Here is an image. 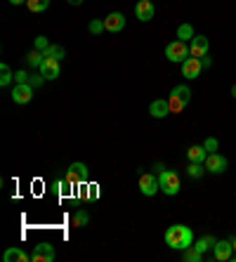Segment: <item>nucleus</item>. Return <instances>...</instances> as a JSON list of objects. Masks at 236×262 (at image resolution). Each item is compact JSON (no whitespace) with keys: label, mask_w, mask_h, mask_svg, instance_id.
Instances as JSON below:
<instances>
[{"label":"nucleus","mask_w":236,"mask_h":262,"mask_svg":"<svg viewBox=\"0 0 236 262\" xmlns=\"http://www.w3.org/2000/svg\"><path fill=\"white\" fill-rule=\"evenodd\" d=\"M73 227H88V222H90V213L85 210V208H80V210H76L73 213Z\"/></svg>","instance_id":"4be33fe9"},{"label":"nucleus","mask_w":236,"mask_h":262,"mask_svg":"<svg viewBox=\"0 0 236 262\" xmlns=\"http://www.w3.org/2000/svg\"><path fill=\"white\" fill-rule=\"evenodd\" d=\"M203 168H206L203 163H189V165H187V175L194 177V180H199V177L203 175Z\"/></svg>","instance_id":"c85d7f7f"},{"label":"nucleus","mask_w":236,"mask_h":262,"mask_svg":"<svg viewBox=\"0 0 236 262\" xmlns=\"http://www.w3.org/2000/svg\"><path fill=\"white\" fill-rule=\"evenodd\" d=\"M104 29L109 31V33H118V31L125 29V17L121 12H111L109 17L104 19Z\"/></svg>","instance_id":"4468645a"},{"label":"nucleus","mask_w":236,"mask_h":262,"mask_svg":"<svg viewBox=\"0 0 236 262\" xmlns=\"http://www.w3.org/2000/svg\"><path fill=\"white\" fill-rule=\"evenodd\" d=\"M194 36H196V33H194V26H191V24H180V26H177V38H180V40L189 43Z\"/></svg>","instance_id":"412c9836"},{"label":"nucleus","mask_w":236,"mask_h":262,"mask_svg":"<svg viewBox=\"0 0 236 262\" xmlns=\"http://www.w3.org/2000/svg\"><path fill=\"white\" fill-rule=\"evenodd\" d=\"M52 194H55L57 199H64V196L73 194V187L69 184L67 177H64V180H55V182H52Z\"/></svg>","instance_id":"f3484780"},{"label":"nucleus","mask_w":236,"mask_h":262,"mask_svg":"<svg viewBox=\"0 0 236 262\" xmlns=\"http://www.w3.org/2000/svg\"><path fill=\"white\" fill-rule=\"evenodd\" d=\"M165 57H168L170 61H175V64H182V61L189 57V45L184 43V40H170L168 45H165Z\"/></svg>","instance_id":"20e7f679"},{"label":"nucleus","mask_w":236,"mask_h":262,"mask_svg":"<svg viewBox=\"0 0 236 262\" xmlns=\"http://www.w3.org/2000/svg\"><path fill=\"white\" fill-rule=\"evenodd\" d=\"M154 14H156V7H154L152 0H139L137 5H135V17L139 21H152Z\"/></svg>","instance_id":"ddd939ff"},{"label":"nucleus","mask_w":236,"mask_h":262,"mask_svg":"<svg viewBox=\"0 0 236 262\" xmlns=\"http://www.w3.org/2000/svg\"><path fill=\"white\" fill-rule=\"evenodd\" d=\"M10 3H12V5H24L26 0H10Z\"/></svg>","instance_id":"c9c22d12"},{"label":"nucleus","mask_w":236,"mask_h":262,"mask_svg":"<svg viewBox=\"0 0 236 262\" xmlns=\"http://www.w3.org/2000/svg\"><path fill=\"white\" fill-rule=\"evenodd\" d=\"M234 255V246H231V238H222V241H215L212 246V257L218 262H227Z\"/></svg>","instance_id":"423d86ee"},{"label":"nucleus","mask_w":236,"mask_h":262,"mask_svg":"<svg viewBox=\"0 0 236 262\" xmlns=\"http://www.w3.org/2000/svg\"><path fill=\"white\" fill-rule=\"evenodd\" d=\"M42 80H45V78H42V76H31V80H29V83H31V85H33V88H40V85H42Z\"/></svg>","instance_id":"72a5a7b5"},{"label":"nucleus","mask_w":236,"mask_h":262,"mask_svg":"<svg viewBox=\"0 0 236 262\" xmlns=\"http://www.w3.org/2000/svg\"><path fill=\"white\" fill-rule=\"evenodd\" d=\"M50 48V43H48V38L45 36H38L36 38V50H40V52H45V50Z\"/></svg>","instance_id":"7c9ffc66"},{"label":"nucleus","mask_w":236,"mask_h":262,"mask_svg":"<svg viewBox=\"0 0 236 262\" xmlns=\"http://www.w3.org/2000/svg\"><path fill=\"white\" fill-rule=\"evenodd\" d=\"M38 69H40V76L45 80H55V78H59V73H61L59 59H50V57H45V59H42V64Z\"/></svg>","instance_id":"9d476101"},{"label":"nucleus","mask_w":236,"mask_h":262,"mask_svg":"<svg viewBox=\"0 0 236 262\" xmlns=\"http://www.w3.org/2000/svg\"><path fill=\"white\" fill-rule=\"evenodd\" d=\"M149 114L154 118H165L170 114V106H168V99H154L152 106H149Z\"/></svg>","instance_id":"2eb2a0df"},{"label":"nucleus","mask_w":236,"mask_h":262,"mask_svg":"<svg viewBox=\"0 0 236 262\" xmlns=\"http://www.w3.org/2000/svg\"><path fill=\"white\" fill-rule=\"evenodd\" d=\"M206 146L203 144H194V146H189V151H187V159L189 163H206Z\"/></svg>","instance_id":"dca6fc26"},{"label":"nucleus","mask_w":236,"mask_h":262,"mask_svg":"<svg viewBox=\"0 0 236 262\" xmlns=\"http://www.w3.org/2000/svg\"><path fill=\"white\" fill-rule=\"evenodd\" d=\"M139 191L144 196H156L158 191H161V184H158V177H154V175H142L139 177Z\"/></svg>","instance_id":"9b49d317"},{"label":"nucleus","mask_w":236,"mask_h":262,"mask_svg":"<svg viewBox=\"0 0 236 262\" xmlns=\"http://www.w3.org/2000/svg\"><path fill=\"white\" fill-rule=\"evenodd\" d=\"M88 31H90V33H95V36H99L102 31H106V29H104V19H92L90 26H88Z\"/></svg>","instance_id":"c756f323"},{"label":"nucleus","mask_w":236,"mask_h":262,"mask_svg":"<svg viewBox=\"0 0 236 262\" xmlns=\"http://www.w3.org/2000/svg\"><path fill=\"white\" fill-rule=\"evenodd\" d=\"M42 55L45 57H50V59H64V55H67V52H64V48H61V45H50L48 50H45V52H42Z\"/></svg>","instance_id":"a878e982"},{"label":"nucleus","mask_w":236,"mask_h":262,"mask_svg":"<svg viewBox=\"0 0 236 262\" xmlns=\"http://www.w3.org/2000/svg\"><path fill=\"white\" fill-rule=\"evenodd\" d=\"M42 59H45V55H42L40 50H31L29 55H26V64L29 67H40Z\"/></svg>","instance_id":"bb28decb"},{"label":"nucleus","mask_w":236,"mask_h":262,"mask_svg":"<svg viewBox=\"0 0 236 262\" xmlns=\"http://www.w3.org/2000/svg\"><path fill=\"white\" fill-rule=\"evenodd\" d=\"M31 80V76L26 71H17L14 73V83H29Z\"/></svg>","instance_id":"473e14b6"},{"label":"nucleus","mask_w":236,"mask_h":262,"mask_svg":"<svg viewBox=\"0 0 236 262\" xmlns=\"http://www.w3.org/2000/svg\"><path fill=\"white\" fill-rule=\"evenodd\" d=\"M80 187H83V191H80L83 199H88V201H97L99 199V184L97 182H85V184H80Z\"/></svg>","instance_id":"6ab92c4d"},{"label":"nucleus","mask_w":236,"mask_h":262,"mask_svg":"<svg viewBox=\"0 0 236 262\" xmlns=\"http://www.w3.org/2000/svg\"><path fill=\"white\" fill-rule=\"evenodd\" d=\"M26 7H29L31 12H45L50 7V0H26Z\"/></svg>","instance_id":"393cba45"},{"label":"nucleus","mask_w":236,"mask_h":262,"mask_svg":"<svg viewBox=\"0 0 236 262\" xmlns=\"http://www.w3.org/2000/svg\"><path fill=\"white\" fill-rule=\"evenodd\" d=\"M73 172H76V177H78V182L80 184H85L88 182V177H90V172H88V165L85 163H80V161H76V163H71L69 165Z\"/></svg>","instance_id":"aec40b11"},{"label":"nucleus","mask_w":236,"mask_h":262,"mask_svg":"<svg viewBox=\"0 0 236 262\" xmlns=\"http://www.w3.org/2000/svg\"><path fill=\"white\" fill-rule=\"evenodd\" d=\"M158 184H161V191H163L165 196H177L182 189V180L175 170H161Z\"/></svg>","instance_id":"7ed1b4c3"},{"label":"nucleus","mask_w":236,"mask_h":262,"mask_svg":"<svg viewBox=\"0 0 236 262\" xmlns=\"http://www.w3.org/2000/svg\"><path fill=\"white\" fill-rule=\"evenodd\" d=\"M0 73H3V76H0V85H10V83H12V76H14V73L10 71V67H7V64H0Z\"/></svg>","instance_id":"cd10ccee"},{"label":"nucleus","mask_w":236,"mask_h":262,"mask_svg":"<svg viewBox=\"0 0 236 262\" xmlns=\"http://www.w3.org/2000/svg\"><path fill=\"white\" fill-rule=\"evenodd\" d=\"M203 165H206V170L212 172V175H222V172L227 170V165H229V163H227V159H224L222 154L210 151L206 156V163H203Z\"/></svg>","instance_id":"39448f33"},{"label":"nucleus","mask_w":236,"mask_h":262,"mask_svg":"<svg viewBox=\"0 0 236 262\" xmlns=\"http://www.w3.org/2000/svg\"><path fill=\"white\" fill-rule=\"evenodd\" d=\"M191 99V90L187 85H175L173 92L168 95V106H170V114H182L184 106L189 104Z\"/></svg>","instance_id":"f03ea898"},{"label":"nucleus","mask_w":236,"mask_h":262,"mask_svg":"<svg viewBox=\"0 0 236 262\" xmlns=\"http://www.w3.org/2000/svg\"><path fill=\"white\" fill-rule=\"evenodd\" d=\"M31 260L33 262H52L55 260V248L52 244H38L31 253Z\"/></svg>","instance_id":"f8f14e48"},{"label":"nucleus","mask_w":236,"mask_h":262,"mask_svg":"<svg viewBox=\"0 0 236 262\" xmlns=\"http://www.w3.org/2000/svg\"><path fill=\"white\" fill-rule=\"evenodd\" d=\"M201 71H203V61L196 59V57H187V59L182 61V76L189 80H194L201 76Z\"/></svg>","instance_id":"1a4fd4ad"},{"label":"nucleus","mask_w":236,"mask_h":262,"mask_svg":"<svg viewBox=\"0 0 236 262\" xmlns=\"http://www.w3.org/2000/svg\"><path fill=\"white\" fill-rule=\"evenodd\" d=\"M231 246H234V253H236V236H231Z\"/></svg>","instance_id":"e433bc0d"},{"label":"nucleus","mask_w":236,"mask_h":262,"mask_svg":"<svg viewBox=\"0 0 236 262\" xmlns=\"http://www.w3.org/2000/svg\"><path fill=\"white\" fill-rule=\"evenodd\" d=\"M69 5H76V7H78V5H83V0H69Z\"/></svg>","instance_id":"f704fd0d"},{"label":"nucleus","mask_w":236,"mask_h":262,"mask_svg":"<svg viewBox=\"0 0 236 262\" xmlns=\"http://www.w3.org/2000/svg\"><path fill=\"white\" fill-rule=\"evenodd\" d=\"M210 50V43H208L206 36H194L189 40V57H196V59H203Z\"/></svg>","instance_id":"0eeeda50"},{"label":"nucleus","mask_w":236,"mask_h":262,"mask_svg":"<svg viewBox=\"0 0 236 262\" xmlns=\"http://www.w3.org/2000/svg\"><path fill=\"white\" fill-rule=\"evenodd\" d=\"M165 246L173 250H184L189 246H194V232L187 225H173L165 232Z\"/></svg>","instance_id":"f257e3e1"},{"label":"nucleus","mask_w":236,"mask_h":262,"mask_svg":"<svg viewBox=\"0 0 236 262\" xmlns=\"http://www.w3.org/2000/svg\"><path fill=\"white\" fill-rule=\"evenodd\" d=\"M182 260L184 262H201L203 260V253H199L194 246H189V248L182 250Z\"/></svg>","instance_id":"5701e85b"},{"label":"nucleus","mask_w":236,"mask_h":262,"mask_svg":"<svg viewBox=\"0 0 236 262\" xmlns=\"http://www.w3.org/2000/svg\"><path fill=\"white\" fill-rule=\"evenodd\" d=\"M203 146H206L208 154H210V151H218V140H215V137H208V140L203 142Z\"/></svg>","instance_id":"2f4dec72"},{"label":"nucleus","mask_w":236,"mask_h":262,"mask_svg":"<svg viewBox=\"0 0 236 262\" xmlns=\"http://www.w3.org/2000/svg\"><path fill=\"white\" fill-rule=\"evenodd\" d=\"M3 260L5 262H29L31 255H26L22 248H7L5 253H3Z\"/></svg>","instance_id":"a211bd4d"},{"label":"nucleus","mask_w":236,"mask_h":262,"mask_svg":"<svg viewBox=\"0 0 236 262\" xmlns=\"http://www.w3.org/2000/svg\"><path fill=\"white\" fill-rule=\"evenodd\" d=\"M231 97H234V99H236V85H234V88H231Z\"/></svg>","instance_id":"4c0bfd02"},{"label":"nucleus","mask_w":236,"mask_h":262,"mask_svg":"<svg viewBox=\"0 0 236 262\" xmlns=\"http://www.w3.org/2000/svg\"><path fill=\"white\" fill-rule=\"evenodd\" d=\"M215 241H218L215 236H201L199 241H194V248L199 250V253H206L208 248H212V246H215Z\"/></svg>","instance_id":"b1692460"},{"label":"nucleus","mask_w":236,"mask_h":262,"mask_svg":"<svg viewBox=\"0 0 236 262\" xmlns=\"http://www.w3.org/2000/svg\"><path fill=\"white\" fill-rule=\"evenodd\" d=\"M31 99H33V85H31V83H14L12 102L14 104H29Z\"/></svg>","instance_id":"6e6552de"}]
</instances>
